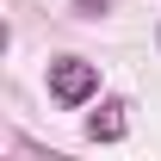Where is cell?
<instances>
[{
  "mask_svg": "<svg viewBox=\"0 0 161 161\" xmlns=\"http://www.w3.org/2000/svg\"><path fill=\"white\" fill-rule=\"evenodd\" d=\"M75 6H80V13H87V19H99V13H105V6H112V0H75Z\"/></svg>",
  "mask_w": 161,
  "mask_h": 161,
  "instance_id": "3957f363",
  "label": "cell"
},
{
  "mask_svg": "<svg viewBox=\"0 0 161 161\" xmlns=\"http://www.w3.org/2000/svg\"><path fill=\"white\" fill-rule=\"evenodd\" d=\"M50 93H56L62 105H87L93 93H99V68H93V62H80V56L50 62Z\"/></svg>",
  "mask_w": 161,
  "mask_h": 161,
  "instance_id": "6da1fadb",
  "label": "cell"
},
{
  "mask_svg": "<svg viewBox=\"0 0 161 161\" xmlns=\"http://www.w3.org/2000/svg\"><path fill=\"white\" fill-rule=\"evenodd\" d=\"M87 136L93 142H118L124 136V105H99V112L87 118Z\"/></svg>",
  "mask_w": 161,
  "mask_h": 161,
  "instance_id": "7a4b0ae2",
  "label": "cell"
}]
</instances>
